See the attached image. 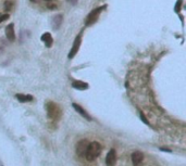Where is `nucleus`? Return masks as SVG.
Masks as SVG:
<instances>
[{"label":"nucleus","instance_id":"f257e3e1","mask_svg":"<svg viewBox=\"0 0 186 166\" xmlns=\"http://www.w3.org/2000/svg\"><path fill=\"white\" fill-rule=\"evenodd\" d=\"M101 150H102V147L99 142L97 141H91L88 143V147H87V150L85 152V157L88 162L95 161L97 157L100 155L101 153Z\"/></svg>","mask_w":186,"mask_h":166},{"label":"nucleus","instance_id":"f03ea898","mask_svg":"<svg viewBox=\"0 0 186 166\" xmlns=\"http://www.w3.org/2000/svg\"><path fill=\"white\" fill-rule=\"evenodd\" d=\"M46 110H47V115L49 118H52V120H56L58 118L60 115V110L58 108V105L55 104L51 101H48L46 102Z\"/></svg>","mask_w":186,"mask_h":166},{"label":"nucleus","instance_id":"7ed1b4c3","mask_svg":"<svg viewBox=\"0 0 186 166\" xmlns=\"http://www.w3.org/2000/svg\"><path fill=\"white\" fill-rule=\"evenodd\" d=\"M104 7H106V5H104V7H100V8H97V9L93 10L91 13L88 14V16H87V18H86V22H85L86 26L93 25V24H94V23L97 21V18H98V16H99V13L104 9Z\"/></svg>","mask_w":186,"mask_h":166},{"label":"nucleus","instance_id":"20e7f679","mask_svg":"<svg viewBox=\"0 0 186 166\" xmlns=\"http://www.w3.org/2000/svg\"><path fill=\"white\" fill-rule=\"evenodd\" d=\"M81 41H82V36H81V34L80 35H77L75 37V39L73 41V46L71 50H70V52H69V59H73L75 57V54L77 53V51L80 49V46H81Z\"/></svg>","mask_w":186,"mask_h":166},{"label":"nucleus","instance_id":"39448f33","mask_svg":"<svg viewBox=\"0 0 186 166\" xmlns=\"http://www.w3.org/2000/svg\"><path fill=\"white\" fill-rule=\"evenodd\" d=\"M88 143L89 141L86 139H83L81 141H78L76 144V154L78 156H85V152L87 150V147H88Z\"/></svg>","mask_w":186,"mask_h":166},{"label":"nucleus","instance_id":"423d86ee","mask_svg":"<svg viewBox=\"0 0 186 166\" xmlns=\"http://www.w3.org/2000/svg\"><path fill=\"white\" fill-rule=\"evenodd\" d=\"M115 163H117V152L114 149H110V151L106 156V165L114 166Z\"/></svg>","mask_w":186,"mask_h":166},{"label":"nucleus","instance_id":"0eeeda50","mask_svg":"<svg viewBox=\"0 0 186 166\" xmlns=\"http://www.w3.org/2000/svg\"><path fill=\"white\" fill-rule=\"evenodd\" d=\"M131 160L134 166L139 165L141 162H143V160H144V154H143L141 151H134L131 155Z\"/></svg>","mask_w":186,"mask_h":166},{"label":"nucleus","instance_id":"6e6552de","mask_svg":"<svg viewBox=\"0 0 186 166\" xmlns=\"http://www.w3.org/2000/svg\"><path fill=\"white\" fill-rule=\"evenodd\" d=\"M72 108L74 109L80 115H82V117H84L85 120H87V121H91V115H89V114L84 110V108H82L81 105H78L77 103H72Z\"/></svg>","mask_w":186,"mask_h":166},{"label":"nucleus","instance_id":"1a4fd4ad","mask_svg":"<svg viewBox=\"0 0 186 166\" xmlns=\"http://www.w3.org/2000/svg\"><path fill=\"white\" fill-rule=\"evenodd\" d=\"M5 36L8 38V40L14 41L15 39V33H14V24H9L5 27Z\"/></svg>","mask_w":186,"mask_h":166},{"label":"nucleus","instance_id":"9d476101","mask_svg":"<svg viewBox=\"0 0 186 166\" xmlns=\"http://www.w3.org/2000/svg\"><path fill=\"white\" fill-rule=\"evenodd\" d=\"M72 87L77 90H86L88 89V84L82 81H74L72 83Z\"/></svg>","mask_w":186,"mask_h":166},{"label":"nucleus","instance_id":"9b49d317","mask_svg":"<svg viewBox=\"0 0 186 166\" xmlns=\"http://www.w3.org/2000/svg\"><path fill=\"white\" fill-rule=\"evenodd\" d=\"M40 39H41V41H44V44H45V46L47 48H50V47L52 46V41H54V39H52L50 33H45V34L41 36Z\"/></svg>","mask_w":186,"mask_h":166},{"label":"nucleus","instance_id":"f8f14e48","mask_svg":"<svg viewBox=\"0 0 186 166\" xmlns=\"http://www.w3.org/2000/svg\"><path fill=\"white\" fill-rule=\"evenodd\" d=\"M51 23H52V28H54V29H59L61 24H62V15L59 14V15L54 16Z\"/></svg>","mask_w":186,"mask_h":166},{"label":"nucleus","instance_id":"ddd939ff","mask_svg":"<svg viewBox=\"0 0 186 166\" xmlns=\"http://www.w3.org/2000/svg\"><path fill=\"white\" fill-rule=\"evenodd\" d=\"M15 98L18 99L20 102H22V103H26V102L33 101V97L32 96H30V94H15Z\"/></svg>","mask_w":186,"mask_h":166},{"label":"nucleus","instance_id":"4468645a","mask_svg":"<svg viewBox=\"0 0 186 166\" xmlns=\"http://www.w3.org/2000/svg\"><path fill=\"white\" fill-rule=\"evenodd\" d=\"M181 5H182V0H178L176 2V5H175V9H174L175 12H180V10H181Z\"/></svg>","mask_w":186,"mask_h":166},{"label":"nucleus","instance_id":"2eb2a0df","mask_svg":"<svg viewBox=\"0 0 186 166\" xmlns=\"http://www.w3.org/2000/svg\"><path fill=\"white\" fill-rule=\"evenodd\" d=\"M139 116H141V120L143 122H144V123H145L146 125H149V122L147 121V118H146V116H145V115H144V114H143L141 112H139Z\"/></svg>","mask_w":186,"mask_h":166},{"label":"nucleus","instance_id":"dca6fc26","mask_svg":"<svg viewBox=\"0 0 186 166\" xmlns=\"http://www.w3.org/2000/svg\"><path fill=\"white\" fill-rule=\"evenodd\" d=\"M9 18V15L8 14H5V15H0V23L5 21V20H8Z\"/></svg>","mask_w":186,"mask_h":166},{"label":"nucleus","instance_id":"f3484780","mask_svg":"<svg viewBox=\"0 0 186 166\" xmlns=\"http://www.w3.org/2000/svg\"><path fill=\"white\" fill-rule=\"evenodd\" d=\"M159 149H160V151H164V152H169V153L172 152V150L169 148H159Z\"/></svg>","mask_w":186,"mask_h":166}]
</instances>
